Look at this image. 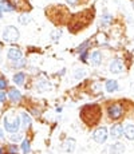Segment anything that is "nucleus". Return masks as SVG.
Returning <instances> with one entry per match:
<instances>
[{
  "label": "nucleus",
  "mask_w": 134,
  "mask_h": 154,
  "mask_svg": "<svg viewBox=\"0 0 134 154\" xmlns=\"http://www.w3.org/2000/svg\"><path fill=\"white\" fill-rule=\"evenodd\" d=\"M90 62L94 64V66H99L101 62H102V55H101V53H99V51H94V53H91Z\"/></svg>",
  "instance_id": "13"
},
{
  "label": "nucleus",
  "mask_w": 134,
  "mask_h": 154,
  "mask_svg": "<svg viewBox=\"0 0 134 154\" xmlns=\"http://www.w3.org/2000/svg\"><path fill=\"white\" fill-rule=\"evenodd\" d=\"M53 34H54V35H53V38H54V39H58V36H59V38H61L62 31H61V30H59V31H54Z\"/></svg>",
  "instance_id": "29"
},
{
  "label": "nucleus",
  "mask_w": 134,
  "mask_h": 154,
  "mask_svg": "<svg viewBox=\"0 0 134 154\" xmlns=\"http://www.w3.org/2000/svg\"><path fill=\"white\" fill-rule=\"evenodd\" d=\"M3 137V130H0V138Z\"/></svg>",
  "instance_id": "31"
},
{
  "label": "nucleus",
  "mask_w": 134,
  "mask_h": 154,
  "mask_svg": "<svg viewBox=\"0 0 134 154\" xmlns=\"http://www.w3.org/2000/svg\"><path fill=\"white\" fill-rule=\"evenodd\" d=\"M118 90V83L115 81H107L106 82V91L107 93H114Z\"/></svg>",
  "instance_id": "15"
},
{
  "label": "nucleus",
  "mask_w": 134,
  "mask_h": 154,
  "mask_svg": "<svg viewBox=\"0 0 134 154\" xmlns=\"http://www.w3.org/2000/svg\"><path fill=\"white\" fill-rule=\"evenodd\" d=\"M8 151H9V154H16L18 153V148H16V145L8 146Z\"/></svg>",
  "instance_id": "25"
},
{
  "label": "nucleus",
  "mask_w": 134,
  "mask_h": 154,
  "mask_svg": "<svg viewBox=\"0 0 134 154\" xmlns=\"http://www.w3.org/2000/svg\"><path fill=\"white\" fill-rule=\"evenodd\" d=\"M67 3L70 4V6H78L81 3H85V0H66Z\"/></svg>",
  "instance_id": "24"
},
{
  "label": "nucleus",
  "mask_w": 134,
  "mask_h": 154,
  "mask_svg": "<svg viewBox=\"0 0 134 154\" xmlns=\"http://www.w3.org/2000/svg\"><path fill=\"white\" fill-rule=\"evenodd\" d=\"M6 98H7L6 93H4V91H0V103H1V102H4V101H6Z\"/></svg>",
  "instance_id": "30"
},
{
  "label": "nucleus",
  "mask_w": 134,
  "mask_h": 154,
  "mask_svg": "<svg viewBox=\"0 0 134 154\" xmlns=\"http://www.w3.org/2000/svg\"><path fill=\"white\" fill-rule=\"evenodd\" d=\"M123 134V126L120 125V123H117V125H113L110 129V135L113 138H120L121 135Z\"/></svg>",
  "instance_id": "10"
},
{
  "label": "nucleus",
  "mask_w": 134,
  "mask_h": 154,
  "mask_svg": "<svg viewBox=\"0 0 134 154\" xmlns=\"http://www.w3.org/2000/svg\"><path fill=\"white\" fill-rule=\"evenodd\" d=\"M7 87V81L3 78H0V90H4Z\"/></svg>",
  "instance_id": "26"
},
{
  "label": "nucleus",
  "mask_w": 134,
  "mask_h": 154,
  "mask_svg": "<svg viewBox=\"0 0 134 154\" xmlns=\"http://www.w3.org/2000/svg\"><path fill=\"white\" fill-rule=\"evenodd\" d=\"M1 15H3V14H1V11H0V18H1Z\"/></svg>",
  "instance_id": "33"
},
{
  "label": "nucleus",
  "mask_w": 134,
  "mask_h": 154,
  "mask_svg": "<svg viewBox=\"0 0 134 154\" xmlns=\"http://www.w3.org/2000/svg\"><path fill=\"white\" fill-rule=\"evenodd\" d=\"M63 150L67 151V153H73L75 150V140L70 138V140H67L66 142L63 143Z\"/></svg>",
  "instance_id": "14"
},
{
  "label": "nucleus",
  "mask_w": 134,
  "mask_h": 154,
  "mask_svg": "<svg viewBox=\"0 0 134 154\" xmlns=\"http://www.w3.org/2000/svg\"><path fill=\"white\" fill-rule=\"evenodd\" d=\"M93 16H94V14L91 9L83 11L82 14H78V15H75V16H73V19L70 20V24H68V31L74 34V32H78L79 30H83L89 23H90Z\"/></svg>",
  "instance_id": "2"
},
{
  "label": "nucleus",
  "mask_w": 134,
  "mask_h": 154,
  "mask_svg": "<svg viewBox=\"0 0 134 154\" xmlns=\"http://www.w3.org/2000/svg\"><path fill=\"white\" fill-rule=\"evenodd\" d=\"M0 154H3V149L0 148Z\"/></svg>",
  "instance_id": "32"
},
{
  "label": "nucleus",
  "mask_w": 134,
  "mask_h": 154,
  "mask_svg": "<svg viewBox=\"0 0 134 154\" xmlns=\"http://www.w3.org/2000/svg\"><path fill=\"white\" fill-rule=\"evenodd\" d=\"M102 110L98 105H86L81 110V118L87 126H94L101 121Z\"/></svg>",
  "instance_id": "1"
},
{
  "label": "nucleus",
  "mask_w": 134,
  "mask_h": 154,
  "mask_svg": "<svg viewBox=\"0 0 134 154\" xmlns=\"http://www.w3.org/2000/svg\"><path fill=\"white\" fill-rule=\"evenodd\" d=\"M85 75H86V71H85V70H76V71H75V78H76V79L83 78Z\"/></svg>",
  "instance_id": "23"
},
{
  "label": "nucleus",
  "mask_w": 134,
  "mask_h": 154,
  "mask_svg": "<svg viewBox=\"0 0 134 154\" xmlns=\"http://www.w3.org/2000/svg\"><path fill=\"white\" fill-rule=\"evenodd\" d=\"M3 39L6 42H16L19 39V30L14 26H7L3 31Z\"/></svg>",
  "instance_id": "4"
},
{
  "label": "nucleus",
  "mask_w": 134,
  "mask_h": 154,
  "mask_svg": "<svg viewBox=\"0 0 134 154\" xmlns=\"http://www.w3.org/2000/svg\"><path fill=\"white\" fill-rule=\"evenodd\" d=\"M87 46H89V42H85V43L82 44V46H79V47H78V51H79V53H81V51L83 53V51H85V48H86Z\"/></svg>",
  "instance_id": "27"
},
{
  "label": "nucleus",
  "mask_w": 134,
  "mask_h": 154,
  "mask_svg": "<svg viewBox=\"0 0 134 154\" xmlns=\"http://www.w3.org/2000/svg\"><path fill=\"white\" fill-rule=\"evenodd\" d=\"M24 64H26V59H23V58H22L20 60H16V62H14V64H12V67H23Z\"/></svg>",
  "instance_id": "22"
},
{
  "label": "nucleus",
  "mask_w": 134,
  "mask_h": 154,
  "mask_svg": "<svg viewBox=\"0 0 134 154\" xmlns=\"http://www.w3.org/2000/svg\"><path fill=\"white\" fill-rule=\"evenodd\" d=\"M24 79H26V74H24V73H16L14 75V82L16 84H23Z\"/></svg>",
  "instance_id": "17"
},
{
  "label": "nucleus",
  "mask_w": 134,
  "mask_h": 154,
  "mask_svg": "<svg viewBox=\"0 0 134 154\" xmlns=\"http://www.w3.org/2000/svg\"><path fill=\"white\" fill-rule=\"evenodd\" d=\"M123 133L128 140H134V125H128L123 129Z\"/></svg>",
  "instance_id": "16"
},
{
  "label": "nucleus",
  "mask_w": 134,
  "mask_h": 154,
  "mask_svg": "<svg viewBox=\"0 0 134 154\" xmlns=\"http://www.w3.org/2000/svg\"><path fill=\"white\" fill-rule=\"evenodd\" d=\"M7 58L9 59V60H20L22 59V51L19 48H9L8 53H7Z\"/></svg>",
  "instance_id": "9"
},
{
  "label": "nucleus",
  "mask_w": 134,
  "mask_h": 154,
  "mask_svg": "<svg viewBox=\"0 0 134 154\" xmlns=\"http://www.w3.org/2000/svg\"><path fill=\"white\" fill-rule=\"evenodd\" d=\"M110 22H111V16L109 14H105V16L102 18V24H103V26H107Z\"/></svg>",
  "instance_id": "21"
},
{
  "label": "nucleus",
  "mask_w": 134,
  "mask_h": 154,
  "mask_svg": "<svg viewBox=\"0 0 134 154\" xmlns=\"http://www.w3.org/2000/svg\"><path fill=\"white\" fill-rule=\"evenodd\" d=\"M125 151V146L122 145V143L117 142L114 143V145H110L107 146V148L103 150V154H121Z\"/></svg>",
  "instance_id": "7"
},
{
  "label": "nucleus",
  "mask_w": 134,
  "mask_h": 154,
  "mask_svg": "<svg viewBox=\"0 0 134 154\" xmlns=\"http://www.w3.org/2000/svg\"><path fill=\"white\" fill-rule=\"evenodd\" d=\"M107 129L106 127H99V129H97L95 131H94V141L95 142H98V143H105L106 142V140H107Z\"/></svg>",
  "instance_id": "6"
},
{
  "label": "nucleus",
  "mask_w": 134,
  "mask_h": 154,
  "mask_svg": "<svg viewBox=\"0 0 134 154\" xmlns=\"http://www.w3.org/2000/svg\"><path fill=\"white\" fill-rule=\"evenodd\" d=\"M22 118H23V126L24 127L31 125V117H30L27 113H22Z\"/></svg>",
  "instance_id": "20"
},
{
  "label": "nucleus",
  "mask_w": 134,
  "mask_h": 154,
  "mask_svg": "<svg viewBox=\"0 0 134 154\" xmlns=\"http://www.w3.org/2000/svg\"><path fill=\"white\" fill-rule=\"evenodd\" d=\"M19 140H22V135H20V134H16V135H12V137H11V141H12V142H16V141H19Z\"/></svg>",
  "instance_id": "28"
},
{
  "label": "nucleus",
  "mask_w": 134,
  "mask_h": 154,
  "mask_svg": "<svg viewBox=\"0 0 134 154\" xmlns=\"http://www.w3.org/2000/svg\"><path fill=\"white\" fill-rule=\"evenodd\" d=\"M30 20H31V16H30L28 14H22L20 16H19V22H20L23 26H26V24L30 23Z\"/></svg>",
  "instance_id": "18"
},
{
  "label": "nucleus",
  "mask_w": 134,
  "mask_h": 154,
  "mask_svg": "<svg viewBox=\"0 0 134 154\" xmlns=\"http://www.w3.org/2000/svg\"><path fill=\"white\" fill-rule=\"evenodd\" d=\"M122 115H123V109L121 105H113L109 107V118L110 119L117 121V119H120Z\"/></svg>",
  "instance_id": "5"
},
{
  "label": "nucleus",
  "mask_w": 134,
  "mask_h": 154,
  "mask_svg": "<svg viewBox=\"0 0 134 154\" xmlns=\"http://www.w3.org/2000/svg\"><path fill=\"white\" fill-rule=\"evenodd\" d=\"M0 11L1 12H12V11H15V7L11 4L9 0H1V1H0Z\"/></svg>",
  "instance_id": "11"
},
{
  "label": "nucleus",
  "mask_w": 134,
  "mask_h": 154,
  "mask_svg": "<svg viewBox=\"0 0 134 154\" xmlns=\"http://www.w3.org/2000/svg\"><path fill=\"white\" fill-rule=\"evenodd\" d=\"M8 98L11 99L12 102H19L22 99V94L19 90H16V89H9L8 91Z\"/></svg>",
  "instance_id": "12"
},
{
  "label": "nucleus",
  "mask_w": 134,
  "mask_h": 154,
  "mask_svg": "<svg viewBox=\"0 0 134 154\" xmlns=\"http://www.w3.org/2000/svg\"><path fill=\"white\" fill-rule=\"evenodd\" d=\"M30 150H31V146H30V141H28V140H24L23 142H22V151H23L24 154H28Z\"/></svg>",
  "instance_id": "19"
},
{
  "label": "nucleus",
  "mask_w": 134,
  "mask_h": 154,
  "mask_svg": "<svg viewBox=\"0 0 134 154\" xmlns=\"http://www.w3.org/2000/svg\"><path fill=\"white\" fill-rule=\"evenodd\" d=\"M20 122H22V119L19 118L18 115L12 117V118L6 117V118H4V121H3L4 129H6L8 133H18L19 129H20Z\"/></svg>",
  "instance_id": "3"
},
{
  "label": "nucleus",
  "mask_w": 134,
  "mask_h": 154,
  "mask_svg": "<svg viewBox=\"0 0 134 154\" xmlns=\"http://www.w3.org/2000/svg\"><path fill=\"white\" fill-rule=\"evenodd\" d=\"M110 71L111 73H122L123 71V63L122 60H120V59H113V60L110 62Z\"/></svg>",
  "instance_id": "8"
}]
</instances>
